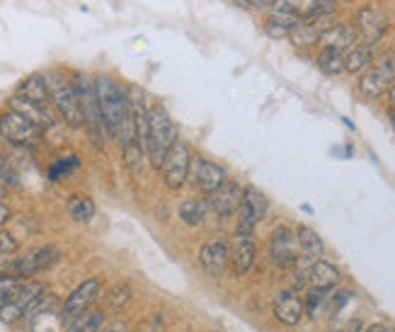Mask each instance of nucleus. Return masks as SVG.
<instances>
[{"label":"nucleus","mask_w":395,"mask_h":332,"mask_svg":"<svg viewBox=\"0 0 395 332\" xmlns=\"http://www.w3.org/2000/svg\"><path fill=\"white\" fill-rule=\"evenodd\" d=\"M95 90H97V102H100V114H102V124H105L107 136L115 139L121 148H129V146L138 143L136 121H133V112H131L126 87H121L112 76H100L95 78Z\"/></svg>","instance_id":"1"},{"label":"nucleus","mask_w":395,"mask_h":332,"mask_svg":"<svg viewBox=\"0 0 395 332\" xmlns=\"http://www.w3.org/2000/svg\"><path fill=\"white\" fill-rule=\"evenodd\" d=\"M177 139H180L177 136V126L172 121L167 107L160 105V102L151 105V110H148V143H146L148 163L156 170H160Z\"/></svg>","instance_id":"2"},{"label":"nucleus","mask_w":395,"mask_h":332,"mask_svg":"<svg viewBox=\"0 0 395 332\" xmlns=\"http://www.w3.org/2000/svg\"><path fill=\"white\" fill-rule=\"evenodd\" d=\"M44 78H47L51 105H53V110L61 114V119L66 121L71 129H81V126H85L81 102H78L76 85H73V78H68L66 73H61V71H49V73H44Z\"/></svg>","instance_id":"3"},{"label":"nucleus","mask_w":395,"mask_h":332,"mask_svg":"<svg viewBox=\"0 0 395 332\" xmlns=\"http://www.w3.org/2000/svg\"><path fill=\"white\" fill-rule=\"evenodd\" d=\"M73 85L78 92V102H81L83 110V119H85V129L90 134V141L95 143V148H102V141H105V124H102V114H100V102H97V90H95V80H92L87 73L76 71L73 73Z\"/></svg>","instance_id":"4"},{"label":"nucleus","mask_w":395,"mask_h":332,"mask_svg":"<svg viewBox=\"0 0 395 332\" xmlns=\"http://www.w3.org/2000/svg\"><path fill=\"white\" fill-rule=\"evenodd\" d=\"M44 294H47V284H44V281L27 279L17 291H15L12 299L0 308V320H3L5 325H15L44 299Z\"/></svg>","instance_id":"5"},{"label":"nucleus","mask_w":395,"mask_h":332,"mask_svg":"<svg viewBox=\"0 0 395 332\" xmlns=\"http://www.w3.org/2000/svg\"><path fill=\"white\" fill-rule=\"evenodd\" d=\"M395 82V56H381L364 71L359 80V92L367 100H378L381 95H388Z\"/></svg>","instance_id":"6"},{"label":"nucleus","mask_w":395,"mask_h":332,"mask_svg":"<svg viewBox=\"0 0 395 332\" xmlns=\"http://www.w3.org/2000/svg\"><path fill=\"white\" fill-rule=\"evenodd\" d=\"M192 148L185 139H177L175 146L167 153L165 163L160 168L162 182H165L167 189H182L187 182H190V165H192Z\"/></svg>","instance_id":"7"},{"label":"nucleus","mask_w":395,"mask_h":332,"mask_svg":"<svg viewBox=\"0 0 395 332\" xmlns=\"http://www.w3.org/2000/svg\"><path fill=\"white\" fill-rule=\"evenodd\" d=\"M42 134L44 131L37 124L24 119L17 112L8 110L0 114V139H5L8 143L19 146V148H32L42 141Z\"/></svg>","instance_id":"8"},{"label":"nucleus","mask_w":395,"mask_h":332,"mask_svg":"<svg viewBox=\"0 0 395 332\" xmlns=\"http://www.w3.org/2000/svg\"><path fill=\"white\" fill-rule=\"evenodd\" d=\"M58 260H61V250H58L56 245H47V247H39V250L29 252V255L8 262L5 274H15V277H22V279H29V277L39 274V272L51 270Z\"/></svg>","instance_id":"9"},{"label":"nucleus","mask_w":395,"mask_h":332,"mask_svg":"<svg viewBox=\"0 0 395 332\" xmlns=\"http://www.w3.org/2000/svg\"><path fill=\"white\" fill-rule=\"evenodd\" d=\"M228 175H226V168L209 158H201V155H192V165H190V182L199 189L201 194H214L221 184H226Z\"/></svg>","instance_id":"10"},{"label":"nucleus","mask_w":395,"mask_h":332,"mask_svg":"<svg viewBox=\"0 0 395 332\" xmlns=\"http://www.w3.org/2000/svg\"><path fill=\"white\" fill-rule=\"evenodd\" d=\"M102 296V284L100 279H85L83 284H78L76 289L68 294V299L61 306V318L63 320H73L78 315L92 311V306L100 301Z\"/></svg>","instance_id":"11"},{"label":"nucleus","mask_w":395,"mask_h":332,"mask_svg":"<svg viewBox=\"0 0 395 332\" xmlns=\"http://www.w3.org/2000/svg\"><path fill=\"white\" fill-rule=\"evenodd\" d=\"M267 211H269V202H267L264 194L260 192L258 187H253V184L245 187L243 207H240V211H238V228H235V231L253 236L255 226L267 218Z\"/></svg>","instance_id":"12"},{"label":"nucleus","mask_w":395,"mask_h":332,"mask_svg":"<svg viewBox=\"0 0 395 332\" xmlns=\"http://www.w3.org/2000/svg\"><path fill=\"white\" fill-rule=\"evenodd\" d=\"M243 197H245V187H240L235 180H226V184H221L214 194L206 197L211 211L221 218L228 216H238L240 207H243Z\"/></svg>","instance_id":"13"},{"label":"nucleus","mask_w":395,"mask_h":332,"mask_svg":"<svg viewBox=\"0 0 395 332\" xmlns=\"http://www.w3.org/2000/svg\"><path fill=\"white\" fill-rule=\"evenodd\" d=\"M269 255L281 270H291V267L299 262V257L303 255L299 247L296 233H291L289 228H276L269 241Z\"/></svg>","instance_id":"14"},{"label":"nucleus","mask_w":395,"mask_h":332,"mask_svg":"<svg viewBox=\"0 0 395 332\" xmlns=\"http://www.w3.org/2000/svg\"><path fill=\"white\" fill-rule=\"evenodd\" d=\"M228 250H230V270H233V274L245 277L253 270L255 260H258V245H255L253 236L235 231V236L228 243Z\"/></svg>","instance_id":"15"},{"label":"nucleus","mask_w":395,"mask_h":332,"mask_svg":"<svg viewBox=\"0 0 395 332\" xmlns=\"http://www.w3.org/2000/svg\"><path fill=\"white\" fill-rule=\"evenodd\" d=\"M199 267L206 272L209 277H224L226 270L230 267V250L228 243L221 241V238H214V241L204 243L199 250Z\"/></svg>","instance_id":"16"},{"label":"nucleus","mask_w":395,"mask_h":332,"mask_svg":"<svg viewBox=\"0 0 395 332\" xmlns=\"http://www.w3.org/2000/svg\"><path fill=\"white\" fill-rule=\"evenodd\" d=\"M354 22H357L354 27H357L359 32V39H362L364 44H371V46L388 29V17L378 8H373V5H367V8L359 10Z\"/></svg>","instance_id":"17"},{"label":"nucleus","mask_w":395,"mask_h":332,"mask_svg":"<svg viewBox=\"0 0 395 332\" xmlns=\"http://www.w3.org/2000/svg\"><path fill=\"white\" fill-rule=\"evenodd\" d=\"M271 313L274 318L279 320L281 325L286 328H294L303 320V313H305V304L294 289L291 291H279L274 296V304H271Z\"/></svg>","instance_id":"18"},{"label":"nucleus","mask_w":395,"mask_h":332,"mask_svg":"<svg viewBox=\"0 0 395 332\" xmlns=\"http://www.w3.org/2000/svg\"><path fill=\"white\" fill-rule=\"evenodd\" d=\"M8 110L17 112L22 114L24 119H29L32 124H37L42 131L51 129L56 124V116H53V110L51 107H44V105H37V102L27 100V97H19V95H12L8 100Z\"/></svg>","instance_id":"19"},{"label":"nucleus","mask_w":395,"mask_h":332,"mask_svg":"<svg viewBox=\"0 0 395 332\" xmlns=\"http://www.w3.org/2000/svg\"><path fill=\"white\" fill-rule=\"evenodd\" d=\"M320 46L323 49H337V51H349L352 46L359 44V32L354 24L349 22H337L330 24L320 32Z\"/></svg>","instance_id":"20"},{"label":"nucleus","mask_w":395,"mask_h":332,"mask_svg":"<svg viewBox=\"0 0 395 332\" xmlns=\"http://www.w3.org/2000/svg\"><path fill=\"white\" fill-rule=\"evenodd\" d=\"M15 95L27 97V100L37 102V105L53 107L51 95H49V87H47V78H44L42 73H32V76L24 78V80L17 85V90H15Z\"/></svg>","instance_id":"21"},{"label":"nucleus","mask_w":395,"mask_h":332,"mask_svg":"<svg viewBox=\"0 0 395 332\" xmlns=\"http://www.w3.org/2000/svg\"><path fill=\"white\" fill-rule=\"evenodd\" d=\"M339 279H342V274H339V270L333 265V262L315 260L313 267H310V286H313V289L333 291V289H337Z\"/></svg>","instance_id":"22"},{"label":"nucleus","mask_w":395,"mask_h":332,"mask_svg":"<svg viewBox=\"0 0 395 332\" xmlns=\"http://www.w3.org/2000/svg\"><path fill=\"white\" fill-rule=\"evenodd\" d=\"M211 213V207L206 199H187V202L180 204V209H177V216H180V221L185 223V226H201V223L209 218Z\"/></svg>","instance_id":"23"},{"label":"nucleus","mask_w":395,"mask_h":332,"mask_svg":"<svg viewBox=\"0 0 395 332\" xmlns=\"http://www.w3.org/2000/svg\"><path fill=\"white\" fill-rule=\"evenodd\" d=\"M296 238H299V247L305 257L310 260H320L325 255V243L318 233L313 231L310 226H299L296 228Z\"/></svg>","instance_id":"24"},{"label":"nucleus","mask_w":395,"mask_h":332,"mask_svg":"<svg viewBox=\"0 0 395 332\" xmlns=\"http://www.w3.org/2000/svg\"><path fill=\"white\" fill-rule=\"evenodd\" d=\"M344 63H347V73L357 76V73L367 71L369 66L373 63V46L371 44H357L352 46L347 53H344Z\"/></svg>","instance_id":"25"},{"label":"nucleus","mask_w":395,"mask_h":332,"mask_svg":"<svg viewBox=\"0 0 395 332\" xmlns=\"http://www.w3.org/2000/svg\"><path fill=\"white\" fill-rule=\"evenodd\" d=\"M102 328H105V311L92 308L78 318L68 320L61 332H100Z\"/></svg>","instance_id":"26"},{"label":"nucleus","mask_w":395,"mask_h":332,"mask_svg":"<svg viewBox=\"0 0 395 332\" xmlns=\"http://www.w3.org/2000/svg\"><path fill=\"white\" fill-rule=\"evenodd\" d=\"M66 211L76 223H90L92 218H95L97 209H95V202H92L90 197H85V194H73L66 204Z\"/></svg>","instance_id":"27"},{"label":"nucleus","mask_w":395,"mask_h":332,"mask_svg":"<svg viewBox=\"0 0 395 332\" xmlns=\"http://www.w3.org/2000/svg\"><path fill=\"white\" fill-rule=\"evenodd\" d=\"M315 61H318V68L325 76H342V73H347L344 51H337V49H320Z\"/></svg>","instance_id":"28"},{"label":"nucleus","mask_w":395,"mask_h":332,"mask_svg":"<svg viewBox=\"0 0 395 332\" xmlns=\"http://www.w3.org/2000/svg\"><path fill=\"white\" fill-rule=\"evenodd\" d=\"M337 12V0H313L301 10V17L305 22H320V19H333Z\"/></svg>","instance_id":"29"},{"label":"nucleus","mask_w":395,"mask_h":332,"mask_svg":"<svg viewBox=\"0 0 395 332\" xmlns=\"http://www.w3.org/2000/svg\"><path fill=\"white\" fill-rule=\"evenodd\" d=\"M320 24H315V22H305V19H299V24H296V29L291 32V42L296 44V46H301V49H308V46H313V44H318L320 42Z\"/></svg>","instance_id":"30"},{"label":"nucleus","mask_w":395,"mask_h":332,"mask_svg":"<svg viewBox=\"0 0 395 332\" xmlns=\"http://www.w3.org/2000/svg\"><path fill=\"white\" fill-rule=\"evenodd\" d=\"M299 24V17H284V15H269L264 19V32L271 39H286Z\"/></svg>","instance_id":"31"},{"label":"nucleus","mask_w":395,"mask_h":332,"mask_svg":"<svg viewBox=\"0 0 395 332\" xmlns=\"http://www.w3.org/2000/svg\"><path fill=\"white\" fill-rule=\"evenodd\" d=\"M333 301V291H320V289H313V286H308V294H305V313L310 315V318H315V315H320L325 308H328V304Z\"/></svg>","instance_id":"32"},{"label":"nucleus","mask_w":395,"mask_h":332,"mask_svg":"<svg viewBox=\"0 0 395 332\" xmlns=\"http://www.w3.org/2000/svg\"><path fill=\"white\" fill-rule=\"evenodd\" d=\"M78 168H81V158H78V155H63V158L53 160V163L49 165V180L58 182V180L68 177V175Z\"/></svg>","instance_id":"33"},{"label":"nucleus","mask_w":395,"mask_h":332,"mask_svg":"<svg viewBox=\"0 0 395 332\" xmlns=\"http://www.w3.org/2000/svg\"><path fill=\"white\" fill-rule=\"evenodd\" d=\"M105 301L112 311H124V306H129V301H131V286L117 284L115 289H110V294L105 296Z\"/></svg>","instance_id":"34"},{"label":"nucleus","mask_w":395,"mask_h":332,"mask_svg":"<svg viewBox=\"0 0 395 332\" xmlns=\"http://www.w3.org/2000/svg\"><path fill=\"white\" fill-rule=\"evenodd\" d=\"M27 279L22 277H15V274H0V308L12 299V294L24 284Z\"/></svg>","instance_id":"35"},{"label":"nucleus","mask_w":395,"mask_h":332,"mask_svg":"<svg viewBox=\"0 0 395 332\" xmlns=\"http://www.w3.org/2000/svg\"><path fill=\"white\" fill-rule=\"evenodd\" d=\"M269 15H284V17H301L299 0H274L269 5Z\"/></svg>","instance_id":"36"},{"label":"nucleus","mask_w":395,"mask_h":332,"mask_svg":"<svg viewBox=\"0 0 395 332\" xmlns=\"http://www.w3.org/2000/svg\"><path fill=\"white\" fill-rule=\"evenodd\" d=\"M19 247V241L12 236L10 231H5V228H0V260H5V257L15 255Z\"/></svg>","instance_id":"37"},{"label":"nucleus","mask_w":395,"mask_h":332,"mask_svg":"<svg viewBox=\"0 0 395 332\" xmlns=\"http://www.w3.org/2000/svg\"><path fill=\"white\" fill-rule=\"evenodd\" d=\"M0 182H3L5 187H15V184L19 182V180H17V173H15L12 165L8 163V158H5L3 153H0Z\"/></svg>","instance_id":"38"},{"label":"nucleus","mask_w":395,"mask_h":332,"mask_svg":"<svg viewBox=\"0 0 395 332\" xmlns=\"http://www.w3.org/2000/svg\"><path fill=\"white\" fill-rule=\"evenodd\" d=\"M100 332H129V325L124 320H112V323H105V328Z\"/></svg>","instance_id":"39"},{"label":"nucleus","mask_w":395,"mask_h":332,"mask_svg":"<svg viewBox=\"0 0 395 332\" xmlns=\"http://www.w3.org/2000/svg\"><path fill=\"white\" fill-rule=\"evenodd\" d=\"M240 5H248V8H267L269 10V5L274 3V0H238Z\"/></svg>","instance_id":"40"},{"label":"nucleus","mask_w":395,"mask_h":332,"mask_svg":"<svg viewBox=\"0 0 395 332\" xmlns=\"http://www.w3.org/2000/svg\"><path fill=\"white\" fill-rule=\"evenodd\" d=\"M10 218H12V209H10L8 204H3V202H0V228H3L5 223L10 221Z\"/></svg>","instance_id":"41"},{"label":"nucleus","mask_w":395,"mask_h":332,"mask_svg":"<svg viewBox=\"0 0 395 332\" xmlns=\"http://www.w3.org/2000/svg\"><path fill=\"white\" fill-rule=\"evenodd\" d=\"M339 332H362V320H359V318L349 320L347 325H342V328H339Z\"/></svg>","instance_id":"42"},{"label":"nucleus","mask_w":395,"mask_h":332,"mask_svg":"<svg viewBox=\"0 0 395 332\" xmlns=\"http://www.w3.org/2000/svg\"><path fill=\"white\" fill-rule=\"evenodd\" d=\"M367 332H395L393 328H386V325H381V323H376V325H371Z\"/></svg>","instance_id":"43"},{"label":"nucleus","mask_w":395,"mask_h":332,"mask_svg":"<svg viewBox=\"0 0 395 332\" xmlns=\"http://www.w3.org/2000/svg\"><path fill=\"white\" fill-rule=\"evenodd\" d=\"M388 102H391V107H395V82L391 85V90H388Z\"/></svg>","instance_id":"44"},{"label":"nucleus","mask_w":395,"mask_h":332,"mask_svg":"<svg viewBox=\"0 0 395 332\" xmlns=\"http://www.w3.org/2000/svg\"><path fill=\"white\" fill-rule=\"evenodd\" d=\"M5 197H8V187H5V184L0 182V202H3Z\"/></svg>","instance_id":"45"},{"label":"nucleus","mask_w":395,"mask_h":332,"mask_svg":"<svg viewBox=\"0 0 395 332\" xmlns=\"http://www.w3.org/2000/svg\"><path fill=\"white\" fill-rule=\"evenodd\" d=\"M388 116H391V126H393V131H395V107H391V114H388Z\"/></svg>","instance_id":"46"},{"label":"nucleus","mask_w":395,"mask_h":332,"mask_svg":"<svg viewBox=\"0 0 395 332\" xmlns=\"http://www.w3.org/2000/svg\"><path fill=\"white\" fill-rule=\"evenodd\" d=\"M301 209H303L305 213H313V207H310V204H303V207H301Z\"/></svg>","instance_id":"47"}]
</instances>
